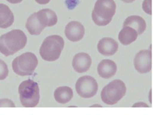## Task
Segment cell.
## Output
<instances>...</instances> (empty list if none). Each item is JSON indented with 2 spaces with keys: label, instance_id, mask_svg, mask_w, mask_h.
<instances>
[{
  "label": "cell",
  "instance_id": "cell-1",
  "mask_svg": "<svg viewBox=\"0 0 153 115\" xmlns=\"http://www.w3.org/2000/svg\"><path fill=\"white\" fill-rule=\"evenodd\" d=\"M26 43L27 37L23 31L13 30L0 37V52L8 56L23 49Z\"/></svg>",
  "mask_w": 153,
  "mask_h": 115
},
{
  "label": "cell",
  "instance_id": "cell-17",
  "mask_svg": "<svg viewBox=\"0 0 153 115\" xmlns=\"http://www.w3.org/2000/svg\"><path fill=\"white\" fill-rule=\"evenodd\" d=\"M54 97L56 101L59 103L63 104H66L72 99L73 97V91L69 87H60L55 90Z\"/></svg>",
  "mask_w": 153,
  "mask_h": 115
},
{
  "label": "cell",
  "instance_id": "cell-13",
  "mask_svg": "<svg viewBox=\"0 0 153 115\" xmlns=\"http://www.w3.org/2000/svg\"><path fill=\"white\" fill-rule=\"evenodd\" d=\"M117 70L115 63L110 59L102 60L98 65L97 72L100 76L108 79L113 76Z\"/></svg>",
  "mask_w": 153,
  "mask_h": 115
},
{
  "label": "cell",
  "instance_id": "cell-10",
  "mask_svg": "<svg viewBox=\"0 0 153 115\" xmlns=\"http://www.w3.org/2000/svg\"><path fill=\"white\" fill-rule=\"evenodd\" d=\"M91 64V57L84 52H80L75 55L72 63L74 70L78 73L87 72L90 68Z\"/></svg>",
  "mask_w": 153,
  "mask_h": 115
},
{
  "label": "cell",
  "instance_id": "cell-5",
  "mask_svg": "<svg viewBox=\"0 0 153 115\" xmlns=\"http://www.w3.org/2000/svg\"><path fill=\"white\" fill-rule=\"evenodd\" d=\"M38 60L33 53L26 52L16 58L12 62L14 72L20 76H28L33 74Z\"/></svg>",
  "mask_w": 153,
  "mask_h": 115
},
{
  "label": "cell",
  "instance_id": "cell-16",
  "mask_svg": "<svg viewBox=\"0 0 153 115\" xmlns=\"http://www.w3.org/2000/svg\"><path fill=\"white\" fill-rule=\"evenodd\" d=\"M137 31L133 28L125 26L118 34V40L123 45H128L134 41L137 37Z\"/></svg>",
  "mask_w": 153,
  "mask_h": 115
},
{
  "label": "cell",
  "instance_id": "cell-3",
  "mask_svg": "<svg viewBox=\"0 0 153 115\" xmlns=\"http://www.w3.org/2000/svg\"><path fill=\"white\" fill-rule=\"evenodd\" d=\"M65 44L63 38L59 35H51L43 41L39 54L45 61L53 62L59 59Z\"/></svg>",
  "mask_w": 153,
  "mask_h": 115
},
{
  "label": "cell",
  "instance_id": "cell-19",
  "mask_svg": "<svg viewBox=\"0 0 153 115\" xmlns=\"http://www.w3.org/2000/svg\"><path fill=\"white\" fill-rule=\"evenodd\" d=\"M8 75V69L5 62L0 59V80L5 79Z\"/></svg>",
  "mask_w": 153,
  "mask_h": 115
},
{
  "label": "cell",
  "instance_id": "cell-6",
  "mask_svg": "<svg viewBox=\"0 0 153 115\" xmlns=\"http://www.w3.org/2000/svg\"><path fill=\"white\" fill-rule=\"evenodd\" d=\"M126 87L120 79L111 81L106 85L101 92L102 101L108 105L117 104L126 94Z\"/></svg>",
  "mask_w": 153,
  "mask_h": 115
},
{
  "label": "cell",
  "instance_id": "cell-22",
  "mask_svg": "<svg viewBox=\"0 0 153 115\" xmlns=\"http://www.w3.org/2000/svg\"><path fill=\"white\" fill-rule=\"evenodd\" d=\"M35 1L39 4H41V5L47 4L50 1V0H35Z\"/></svg>",
  "mask_w": 153,
  "mask_h": 115
},
{
  "label": "cell",
  "instance_id": "cell-12",
  "mask_svg": "<svg viewBox=\"0 0 153 115\" xmlns=\"http://www.w3.org/2000/svg\"><path fill=\"white\" fill-rule=\"evenodd\" d=\"M39 24L45 28L46 27L54 25L57 23V17L53 10L45 8L36 12Z\"/></svg>",
  "mask_w": 153,
  "mask_h": 115
},
{
  "label": "cell",
  "instance_id": "cell-21",
  "mask_svg": "<svg viewBox=\"0 0 153 115\" xmlns=\"http://www.w3.org/2000/svg\"><path fill=\"white\" fill-rule=\"evenodd\" d=\"M0 107H15L13 102L8 99H2L0 100Z\"/></svg>",
  "mask_w": 153,
  "mask_h": 115
},
{
  "label": "cell",
  "instance_id": "cell-11",
  "mask_svg": "<svg viewBox=\"0 0 153 115\" xmlns=\"http://www.w3.org/2000/svg\"><path fill=\"white\" fill-rule=\"evenodd\" d=\"M118 48V43L111 37H104L97 44L99 52L106 56H110L114 55L117 52Z\"/></svg>",
  "mask_w": 153,
  "mask_h": 115
},
{
  "label": "cell",
  "instance_id": "cell-15",
  "mask_svg": "<svg viewBox=\"0 0 153 115\" xmlns=\"http://www.w3.org/2000/svg\"><path fill=\"white\" fill-rule=\"evenodd\" d=\"M14 21V17L10 8L0 4V28H7L11 26Z\"/></svg>",
  "mask_w": 153,
  "mask_h": 115
},
{
  "label": "cell",
  "instance_id": "cell-24",
  "mask_svg": "<svg viewBox=\"0 0 153 115\" xmlns=\"http://www.w3.org/2000/svg\"><path fill=\"white\" fill-rule=\"evenodd\" d=\"M121 1L124 2H126V3H131L133 1H134L135 0H121Z\"/></svg>",
  "mask_w": 153,
  "mask_h": 115
},
{
  "label": "cell",
  "instance_id": "cell-18",
  "mask_svg": "<svg viewBox=\"0 0 153 115\" xmlns=\"http://www.w3.org/2000/svg\"><path fill=\"white\" fill-rule=\"evenodd\" d=\"M26 28L32 35H39L44 29V28L39 24L36 12L33 13L27 18L26 23Z\"/></svg>",
  "mask_w": 153,
  "mask_h": 115
},
{
  "label": "cell",
  "instance_id": "cell-20",
  "mask_svg": "<svg viewBox=\"0 0 153 115\" xmlns=\"http://www.w3.org/2000/svg\"><path fill=\"white\" fill-rule=\"evenodd\" d=\"M152 0H144L142 4L143 11L147 14H152Z\"/></svg>",
  "mask_w": 153,
  "mask_h": 115
},
{
  "label": "cell",
  "instance_id": "cell-2",
  "mask_svg": "<svg viewBox=\"0 0 153 115\" xmlns=\"http://www.w3.org/2000/svg\"><path fill=\"white\" fill-rule=\"evenodd\" d=\"M115 10L114 0H97L91 14L93 21L99 26H105L110 23Z\"/></svg>",
  "mask_w": 153,
  "mask_h": 115
},
{
  "label": "cell",
  "instance_id": "cell-14",
  "mask_svg": "<svg viewBox=\"0 0 153 115\" xmlns=\"http://www.w3.org/2000/svg\"><path fill=\"white\" fill-rule=\"evenodd\" d=\"M128 26L134 28L138 34H141L146 29V23L144 19L138 15H131L127 17L123 23V27Z\"/></svg>",
  "mask_w": 153,
  "mask_h": 115
},
{
  "label": "cell",
  "instance_id": "cell-4",
  "mask_svg": "<svg viewBox=\"0 0 153 115\" xmlns=\"http://www.w3.org/2000/svg\"><path fill=\"white\" fill-rule=\"evenodd\" d=\"M20 101L25 107H36L39 101V89L38 84L32 79L23 81L19 87Z\"/></svg>",
  "mask_w": 153,
  "mask_h": 115
},
{
  "label": "cell",
  "instance_id": "cell-9",
  "mask_svg": "<svg viewBox=\"0 0 153 115\" xmlns=\"http://www.w3.org/2000/svg\"><path fill=\"white\" fill-rule=\"evenodd\" d=\"M65 35L68 40L72 42H76L82 39L85 33L83 25L78 21L69 22L65 27Z\"/></svg>",
  "mask_w": 153,
  "mask_h": 115
},
{
  "label": "cell",
  "instance_id": "cell-23",
  "mask_svg": "<svg viewBox=\"0 0 153 115\" xmlns=\"http://www.w3.org/2000/svg\"><path fill=\"white\" fill-rule=\"evenodd\" d=\"M7 1L11 4H18V3L21 2L23 0H7Z\"/></svg>",
  "mask_w": 153,
  "mask_h": 115
},
{
  "label": "cell",
  "instance_id": "cell-7",
  "mask_svg": "<svg viewBox=\"0 0 153 115\" xmlns=\"http://www.w3.org/2000/svg\"><path fill=\"white\" fill-rule=\"evenodd\" d=\"M78 94L82 98H88L94 96L98 90V85L95 79L88 75L80 77L75 85Z\"/></svg>",
  "mask_w": 153,
  "mask_h": 115
},
{
  "label": "cell",
  "instance_id": "cell-8",
  "mask_svg": "<svg viewBox=\"0 0 153 115\" xmlns=\"http://www.w3.org/2000/svg\"><path fill=\"white\" fill-rule=\"evenodd\" d=\"M134 65L136 70L140 74L150 72L152 69V53L149 50L139 52L134 59Z\"/></svg>",
  "mask_w": 153,
  "mask_h": 115
}]
</instances>
